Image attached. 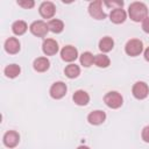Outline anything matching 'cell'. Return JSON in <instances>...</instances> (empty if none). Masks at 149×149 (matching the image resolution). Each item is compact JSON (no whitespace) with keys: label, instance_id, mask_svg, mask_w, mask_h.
<instances>
[{"label":"cell","instance_id":"obj_1","mask_svg":"<svg viewBox=\"0 0 149 149\" xmlns=\"http://www.w3.org/2000/svg\"><path fill=\"white\" fill-rule=\"evenodd\" d=\"M128 14H129V16L133 21L140 22V21H143L147 17L148 8L143 2L135 1V2L130 3V6L128 8Z\"/></svg>","mask_w":149,"mask_h":149},{"label":"cell","instance_id":"obj_2","mask_svg":"<svg viewBox=\"0 0 149 149\" xmlns=\"http://www.w3.org/2000/svg\"><path fill=\"white\" fill-rule=\"evenodd\" d=\"M104 101H105V104H106L109 108L115 109V108L121 107V105H122V102H123V99H122V95H121L119 92H116V91H111V92H108V93L105 94Z\"/></svg>","mask_w":149,"mask_h":149},{"label":"cell","instance_id":"obj_3","mask_svg":"<svg viewBox=\"0 0 149 149\" xmlns=\"http://www.w3.org/2000/svg\"><path fill=\"white\" fill-rule=\"evenodd\" d=\"M125 51H126L127 55H129V56H132V57L139 56V55L143 51V43H142V41H140V40H137V38L129 40V41L126 43Z\"/></svg>","mask_w":149,"mask_h":149},{"label":"cell","instance_id":"obj_4","mask_svg":"<svg viewBox=\"0 0 149 149\" xmlns=\"http://www.w3.org/2000/svg\"><path fill=\"white\" fill-rule=\"evenodd\" d=\"M101 6H102V2L100 0H97V1H93V2L90 3L88 13H90V15L93 19H95V20H104L106 17V14L102 10Z\"/></svg>","mask_w":149,"mask_h":149},{"label":"cell","instance_id":"obj_5","mask_svg":"<svg viewBox=\"0 0 149 149\" xmlns=\"http://www.w3.org/2000/svg\"><path fill=\"white\" fill-rule=\"evenodd\" d=\"M29 29H30V31H31L33 35L38 36V37H43V36H45V35L48 34V31H49V27H48V24H47L45 22L41 21V20H38V21H34V22L30 24Z\"/></svg>","mask_w":149,"mask_h":149},{"label":"cell","instance_id":"obj_6","mask_svg":"<svg viewBox=\"0 0 149 149\" xmlns=\"http://www.w3.org/2000/svg\"><path fill=\"white\" fill-rule=\"evenodd\" d=\"M132 92H133V95L136 98V99H144L148 97L149 94V87L148 85L144 83V81H136L132 88Z\"/></svg>","mask_w":149,"mask_h":149},{"label":"cell","instance_id":"obj_7","mask_svg":"<svg viewBox=\"0 0 149 149\" xmlns=\"http://www.w3.org/2000/svg\"><path fill=\"white\" fill-rule=\"evenodd\" d=\"M66 85L63 81H56L50 87V95L54 99H61L66 94Z\"/></svg>","mask_w":149,"mask_h":149},{"label":"cell","instance_id":"obj_8","mask_svg":"<svg viewBox=\"0 0 149 149\" xmlns=\"http://www.w3.org/2000/svg\"><path fill=\"white\" fill-rule=\"evenodd\" d=\"M38 12H40V14H41L42 17H44V19H50V17H52V16L55 15V13H56V7H55V5H54L52 2H50V1H44V2H42V3L40 5Z\"/></svg>","mask_w":149,"mask_h":149},{"label":"cell","instance_id":"obj_9","mask_svg":"<svg viewBox=\"0 0 149 149\" xmlns=\"http://www.w3.org/2000/svg\"><path fill=\"white\" fill-rule=\"evenodd\" d=\"M61 57L65 62H73L78 57V51L72 45H65L61 50Z\"/></svg>","mask_w":149,"mask_h":149},{"label":"cell","instance_id":"obj_10","mask_svg":"<svg viewBox=\"0 0 149 149\" xmlns=\"http://www.w3.org/2000/svg\"><path fill=\"white\" fill-rule=\"evenodd\" d=\"M42 50L47 56L56 55L58 51V43L52 38H47L42 44Z\"/></svg>","mask_w":149,"mask_h":149},{"label":"cell","instance_id":"obj_11","mask_svg":"<svg viewBox=\"0 0 149 149\" xmlns=\"http://www.w3.org/2000/svg\"><path fill=\"white\" fill-rule=\"evenodd\" d=\"M20 141V135L15 130H9L3 135V144L8 148H14Z\"/></svg>","mask_w":149,"mask_h":149},{"label":"cell","instance_id":"obj_12","mask_svg":"<svg viewBox=\"0 0 149 149\" xmlns=\"http://www.w3.org/2000/svg\"><path fill=\"white\" fill-rule=\"evenodd\" d=\"M106 119V114L105 112L102 111H93L91 112L88 115H87V121L91 123V125H94V126H98V125H101Z\"/></svg>","mask_w":149,"mask_h":149},{"label":"cell","instance_id":"obj_13","mask_svg":"<svg viewBox=\"0 0 149 149\" xmlns=\"http://www.w3.org/2000/svg\"><path fill=\"white\" fill-rule=\"evenodd\" d=\"M5 50L8 52V54H17L20 51V42L17 38L15 37H9L6 40L5 42Z\"/></svg>","mask_w":149,"mask_h":149},{"label":"cell","instance_id":"obj_14","mask_svg":"<svg viewBox=\"0 0 149 149\" xmlns=\"http://www.w3.org/2000/svg\"><path fill=\"white\" fill-rule=\"evenodd\" d=\"M73 101L78 105V106H85L88 104L90 101V95L87 92H85L84 90H78L74 92L73 97H72Z\"/></svg>","mask_w":149,"mask_h":149},{"label":"cell","instance_id":"obj_15","mask_svg":"<svg viewBox=\"0 0 149 149\" xmlns=\"http://www.w3.org/2000/svg\"><path fill=\"white\" fill-rule=\"evenodd\" d=\"M109 17H111V21H112L113 23L119 24V23H122V22L126 21L127 14H126V12H125L122 8H116V9H113V10L111 12Z\"/></svg>","mask_w":149,"mask_h":149},{"label":"cell","instance_id":"obj_16","mask_svg":"<svg viewBox=\"0 0 149 149\" xmlns=\"http://www.w3.org/2000/svg\"><path fill=\"white\" fill-rule=\"evenodd\" d=\"M34 69L37 71V72H44L49 69L50 66V62L47 57H38L34 61Z\"/></svg>","mask_w":149,"mask_h":149},{"label":"cell","instance_id":"obj_17","mask_svg":"<svg viewBox=\"0 0 149 149\" xmlns=\"http://www.w3.org/2000/svg\"><path fill=\"white\" fill-rule=\"evenodd\" d=\"M113 47H114V41H113V38L109 37V36L102 37V38L100 40V42H99V49H100L102 52H108V51H111V50L113 49Z\"/></svg>","mask_w":149,"mask_h":149},{"label":"cell","instance_id":"obj_18","mask_svg":"<svg viewBox=\"0 0 149 149\" xmlns=\"http://www.w3.org/2000/svg\"><path fill=\"white\" fill-rule=\"evenodd\" d=\"M27 29H28V27H27V23L24 22V21H22V20H19V21H15L14 23H13V26H12V30H13V33L15 34V35H23L26 31H27Z\"/></svg>","mask_w":149,"mask_h":149},{"label":"cell","instance_id":"obj_19","mask_svg":"<svg viewBox=\"0 0 149 149\" xmlns=\"http://www.w3.org/2000/svg\"><path fill=\"white\" fill-rule=\"evenodd\" d=\"M48 27H49V30L55 33V34H58L61 31H63L64 29V23L63 21L58 20V19H52L51 21H49L48 23Z\"/></svg>","mask_w":149,"mask_h":149},{"label":"cell","instance_id":"obj_20","mask_svg":"<svg viewBox=\"0 0 149 149\" xmlns=\"http://www.w3.org/2000/svg\"><path fill=\"white\" fill-rule=\"evenodd\" d=\"M64 73H65V76H66L68 78H70V79L77 78V77L79 76V73H80V69H79V66L76 65V64H69V65L65 68Z\"/></svg>","mask_w":149,"mask_h":149},{"label":"cell","instance_id":"obj_21","mask_svg":"<svg viewBox=\"0 0 149 149\" xmlns=\"http://www.w3.org/2000/svg\"><path fill=\"white\" fill-rule=\"evenodd\" d=\"M20 72H21V69L17 64H9L5 68V74L8 78H15L20 74Z\"/></svg>","mask_w":149,"mask_h":149},{"label":"cell","instance_id":"obj_22","mask_svg":"<svg viewBox=\"0 0 149 149\" xmlns=\"http://www.w3.org/2000/svg\"><path fill=\"white\" fill-rule=\"evenodd\" d=\"M94 63V56L90 51H85L80 56V64L85 68H90Z\"/></svg>","mask_w":149,"mask_h":149},{"label":"cell","instance_id":"obj_23","mask_svg":"<svg viewBox=\"0 0 149 149\" xmlns=\"http://www.w3.org/2000/svg\"><path fill=\"white\" fill-rule=\"evenodd\" d=\"M111 61L108 58V56L104 55V54H99L94 57V64L98 66V68H107L109 65Z\"/></svg>","mask_w":149,"mask_h":149},{"label":"cell","instance_id":"obj_24","mask_svg":"<svg viewBox=\"0 0 149 149\" xmlns=\"http://www.w3.org/2000/svg\"><path fill=\"white\" fill-rule=\"evenodd\" d=\"M17 5L21 6V7H23V8H26V9H28V8H33L34 5H35V2L33 0H19L17 1Z\"/></svg>","mask_w":149,"mask_h":149},{"label":"cell","instance_id":"obj_25","mask_svg":"<svg viewBox=\"0 0 149 149\" xmlns=\"http://www.w3.org/2000/svg\"><path fill=\"white\" fill-rule=\"evenodd\" d=\"M105 5H106L107 7H112L113 9H116V8H121V7L123 6V2H122V1H112V2L106 1Z\"/></svg>","mask_w":149,"mask_h":149},{"label":"cell","instance_id":"obj_26","mask_svg":"<svg viewBox=\"0 0 149 149\" xmlns=\"http://www.w3.org/2000/svg\"><path fill=\"white\" fill-rule=\"evenodd\" d=\"M141 136H142V140H143L144 142L149 143V126H146V127L142 129Z\"/></svg>","mask_w":149,"mask_h":149},{"label":"cell","instance_id":"obj_27","mask_svg":"<svg viewBox=\"0 0 149 149\" xmlns=\"http://www.w3.org/2000/svg\"><path fill=\"white\" fill-rule=\"evenodd\" d=\"M142 29H143V31H146V33L149 34V16H147L142 21Z\"/></svg>","mask_w":149,"mask_h":149},{"label":"cell","instance_id":"obj_28","mask_svg":"<svg viewBox=\"0 0 149 149\" xmlns=\"http://www.w3.org/2000/svg\"><path fill=\"white\" fill-rule=\"evenodd\" d=\"M144 58H146V61H148V62H149V47L144 50Z\"/></svg>","mask_w":149,"mask_h":149},{"label":"cell","instance_id":"obj_29","mask_svg":"<svg viewBox=\"0 0 149 149\" xmlns=\"http://www.w3.org/2000/svg\"><path fill=\"white\" fill-rule=\"evenodd\" d=\"M77 149H90L88 147H86V146H79Z\"/></svg>","mask_w":149,"mask_h":149}]
</instances>
